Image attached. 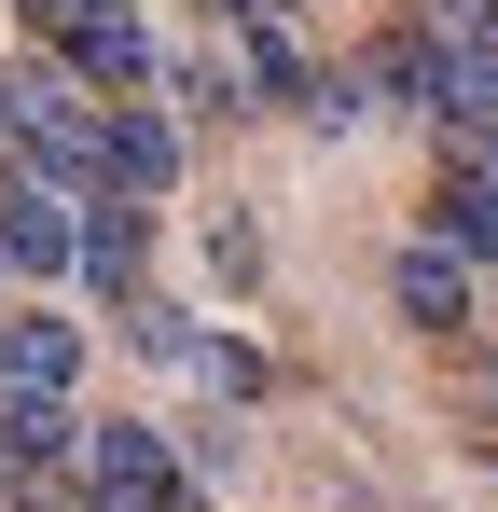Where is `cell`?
I'll return each instance as SVG.
<instances>
[{
	"mask_svg": "<svg viewBox=\"0 0 498 512\" xmlns=\"http://www.w3.org/2000/svg\"><path fill=\"white\" fill-rule=\"evenodd\" d=\"M0 139H14V153L83 208V194H97V139H111V111H97L56 56H14V70H0Z\"/></svg>",
	"mask_w": 498,
	"mask_h": 512,
	"instance_id": "1",
	"label": "cell"
},
{
	"mask_svg": "<svg viewBox=\"0 0 498 512\" xmlns=\"http://www.w3.org/2000/svg\"><path fill=\"white\" fill-rule=\"evenodd\" d=\"M125 499H180V457H166L153 416H97L83 429V512H125Z\"/></svg>",
	"mask_w": 498,
	"mask_h": 512,
	"instance_id": "2",
	"label": "cell"
},
{
	"mask_svg": "<svg viewBox=\"0 0 498 512\" xmlns=\"http://www.w3.org/2000/svg\"><path fill=\"white\" fill-rule=\"evenodd\" d=\"M0 263H14V277H70L83 263V208L56 180H14V194H0Z\"/></svg>",
	"mask_w": 498,
	"mask_h": 512,
	"instance_id": "3",
	"label": "cell"
},
{
	"mask_svg": "<svg viewBox=\"0 0 498 512\" xmlns=\"http://www.w3.org/2000/svg\"><path fill=\"white\" fill-rule=\"evenodd\" d=\"M70 374H83V333H70V319H0V416L70 402Z\"/></svg>",
	"mask_w": 498,
	"mask_h": 512,
	"instance_id": "4",
	"label": "cell"
},
{
	"mask_svg": "<svg viewBox=\"0 0 498 512\" xmlns=\"http://www.w3.org/2000/svg\"><path fill=\"white\" fill-rule=\"evenodd\" d=\"M443 139H457V167H498V42L485 28L443 56Z\"/></svg>",
	"mask_w": 498,
	"mask_h": 512,
	"instance_id": "5",
	"label": "cell"
},
{
	"mask_svg": "<svg viewBox=\"0 0 498 512\" xmlns=\"http://www.w3.org/2000/svg\"><path fill=\"white\" fill-rule=\"evenodd\" d=\"M443 28H374L360 42V97H402V111H443Z\"/></svg>",
	"mask_w": 498,
	"mask_h": 512,
	"instance_id": "6",
	"label": "cell"
},
{
	"mask_svg": "<svg viewBox=\"0 0 498 512\" xmlns=\"http://www.w3.org/2000/svg\"><path fill=\"white\" fill-rule=\"evenodd\" d=\"M429 250L498 263V167H443V194H429Z\"/></svg>",
	"mask_w": 498,
	"mask_h": 512,
	"instance_id": "7",
	"label": "cell"
},
{
	"mask_svg": "<svg viewBox=\"0 0 498 512\" xmlns=\"http://www.w3.org/2000/svg\"><path fill=\"white\" fill-rule=\"evenodd\" d=\"M139 250H153V222H139L125 194H83V277H97L111 305H139Z\"/></svg>",
	"mask_w": 498,
	"mask_h": 512,
	"instance_id": "8",
	"label": "cell"
},
{
	"mask_svg": "<svg viewBox=\"0 0 498 512\" xmlns=\"http://www.w3.org/2000/svg\"><path fill=\"white\" fill-rule=\"evenodd\" d=\"M56 70H70V84H111V111H125V97L153 84V28H139V14H97V28H83Z\"/></svg>",
	"mask_w": 498,
	"mask_h": 512,
	"instance_id": "9",
	"label": "cell"
},
{
	"mask_svg": "<svg viewBox=\"0 0 498 512\" xmlns=\"http://www.w3.org/2000/svg\"><path fill=\"white\" fill-rule=\"evenodd\" d=\"M402 319H415V333H457V319H471V263L415 236V250H402Z\"/></svg>",
	"mask_w": 498,
	"mask_h": 512,
	"instance_id": "10",
	"label": "cell"
},
{
	"mask_svg": "<svg viewBox=\"0 0 498 512\" xmlns=\"http://www.w3.org/2000/svg\"><path fill=\"white\" fill-rule=\"evenodd\" d=\"M125 333H139V360H180V374H194V346H208L180 305H125Z\"/></svg>",
	"mask_w": 498,
	"mask_h": 512,
	"instance_id": "11",
	"label": "cell"
},
{
	"mask_svg": "<svg viewBox=\"0 0 498 512\" xmlns=\"http://www.w3.org/2000/svg\"><path fill=\"white\" fill-rule=\"evenodd\" d=\"M14 14H28V28H42V42L70 56V42H83V28H97V14H139V0H14Z\"/></svg>",
	"mask_w": 498,
	"mask_h": 512,
	"instance_id": "12",
	"label": "cell"
},
{
	"mask_svg": "<svg viewBox=\"0 0 498 512\" xmlns=\"http://www.w3.org/2000/svg\"><path fill=\"white\" fill-rule=\"evenodd\" d=\"M194 374H208V388H236V402H249V388H263V360H249V346H222V333L194 346Z\"/></svg>",
	"mask_w": 498,
	"mask_h": 512,
	"instance_id": "13",
	"label": "cell"
},
{
	"mask_svg": "<svg viewBox=\"0 0 498 512\" xmlns=\"http://www.w3.org/2000/svg\"><path fill=\"white\" fill-rule=\"evenodd\" d=\"M125 512H194V499H125Z\"/></svg>",
	"mask_w": 498,
	"mask_h": 512,
	"instance_id": "14",
	"label": "cell"
}]
</instances>
